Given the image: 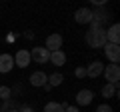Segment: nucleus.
<instances>
[{
    "mask_svg": "<svg viewBox=\"0 0 120 112\" xmlns=\"http://www.w3.org/2000/svg\"><path fill=\"white\" fill-rule=\"evenodd\" d=\"M86 44L90 48H102L106 44V30L104 28H94V26H90V30L86 32L84 36Z\"/></svg>",
    "mask_w": 120,
    "mask_h": 112,
    "instance_id": "obj_1",
    "label": "nucleus"
},
{
    "mask_svg": "<svg viewBox=\"0 0 120 112\" xmlns=\"http://www.w3.org/2000/svg\"><path fill=\"white\" fill-rule=\"evenodd\" d=\"M30 60H34L36 64H46V62L50 60V52L44 46H34L30 50Z\"/></svg>",
    "mask_w": 120,
    "mask_h": 112,
    "instance_id": "obj_2",
    "label": "nucleus"
},
{
    "mask_svg": "<svg viewBox=\"0 0 120 112\" xmlns=\"http://www.w3.org/2000/svg\"><path fill=\"white\" fill-rule=\"evenodd\" d=\"M104 78H106V84H118L120 80V66L118 64H108L104 66Z\"/></svg>",
    "mask_w": 120,
    "mask_h": 112,
    "instance_id": "obj_3",
    "label": "nucleus"
},
{
    "mask_svg": "<svg viewBox=\"0 0 120 112\" xmlns=\"http://www.w3.org/2000/svg\"><path fill=\"white\" fill-rule=\"evenodd\" d=\"M104 54H106V58L112 62V64H118V60H120V46L118 44H110V42H106L104 44Z\"/></svg>",
    "mask_w": 120,
    "mask_h": 112,
    "instance_id": "obj_4",
    "label": "nucleus"
},
{
    "mask_svg": "<svg viewBox=\"0 0 120 112\" xmlns=\"http://www.w3.org/2000/svg\"><path fill=\"white\" fill-rule=\"evenodd\" d=\"M12 58H14V66H18V68H26L30 64V52L26 48H20Z\"/></svg>",
    "mask_w": 120,
    "mask_h": 112,
    "instance_id": "obj_5",
    "label": "nucleus"
},
{
    "mask_svg": "<svg viewBox=\"0 0 120 112\" xmlns=\"http://www.w3.org/2000/svg\"><path fill=\"white\" fill-rule=\"evenodd\" d=\"M62 42H64V38H62V34H50L46 38V50L48 52H56V50H60L62 48Z\"/></svg>",
    "mask_w": 120,
    "mask_h": 112,
    "instance_id": "obj_6",
    "label": "nucleus"
},
{
    "mask_svg": "<svg viewBox=\"0 0 120 112\" xmlns=\"http://www.w3.org/2000/svg\"><path fill=\"white\" fill-rule=\"evenodd\" d=\"M74 20H76V24H90V20H92V10L90 8H78L74 12Z\"/></svg>",
    "mask_w": 120,
    "mask_h": 112,
    "instance_id": "obj_7",
    "label": "nucleus"
},
{
    "mask_svg": "<svg viewBox=\"0 0 120 112\" xmlns=\"http://www.w3.org/2000/svg\"><path fill=\"white\" fill-rule=\"evenodd\" d=\"M92 98H94V92L84 88V90H80L76 94V104L78 106H88V104H92Z\"/></svg>",
    "mask_w": 120,
    "mask_h": 112,
    "instance_id": "obj_8",
    "label": "nucleus"
},
{
    "mask_svg": "<svg viewBox=\"0 0 120 112\" xmlns=\"http://www.w3.org/2000/svg\"><path fill=\"white\" fill-rule=\"evenodd\" d=\"M102 72H104V64L100 60H94L92 64H88V68H86V76H90V78H98Z\"/></svg>",
    "mask_w": 120,
    "mask_h": 112,
    "instance_id": "obj_9",
    "label": "nucleus"
},
{
    "mask_svg": "<svg viewBox=\"0 0 120 112\" xmlns=\"http://www.w3.org/2000/svg\"><path fill=\"white\" fill-rule=\"evenodd\" d=\"M48 82V74L42 72V70H36V72L30 74V84L32 86H44Z\"/></svg>",
    "mask_w": 120,
    "mask_h": 112,
    "instance_id": "obj_10",
    "label": "nucleus"
},
{
    "mask_svg": "<svg viewBox=\"0 0 120 112\" xmlns=\"http://www.w3.org/2000/svg\"><path fill=\"white\" fill-rule=\"evenodd\" d=\"M14 66V58L12 54H0V74H6L10 72Z\"/></svg>",
    "mask_w": 120,
    "mask_h": 112,
    "instance_id": "obj_11",
    "label": "nucleus"
},
{
    "mask_svg": "<svg viewBox=\"0 0 120 112\" xmlns=\"http://www.w3.org/2000/svg\"><path fill=\"white\" fill-rule=\"evenodd\" d=\"M106 42H110V44H118L120 42V26L118 24H112L106 30Z\"/></svg>",
    "mask_w": 120,
    "mask_h": 112,
    "instance_id": "obj_12",
    "label": "nucleus"
},
{
    "mask_svg": "<svg viewBox=\"0 0 120 112\" xmlns=\"http://www.w3.org/2000/svg\"><path fill=\"white\" fill-rule=\"evenodd\" d=\"M48 62H52L54 66H64L66 64V54L62 50H56V52H50V60Z\"/></svg>",
    "mask_w": 120,
    "mask_h": 112,
    "instance_id": "obj_13",
    "label": "nucleus"
},
{
    "mask_svg": "<svg viewBox=\"0 0 120 112\" xmlns=\"http://www.w3.org/2000/svg\"><path fill=\"white\" fill-rule=\"evenodd\" d=\"M118 94V84H104L102 86V96L104 98H114Z\"/></svg>",
    "mask_w": 120,
    "mask_h": 112,
    "instance_id": "obj_14",
    "label": "nucleus"
},
{
    "mask_svg": "<svg viewBox=\"0 0 120 112\" xmlns=\"http://www.w3.org/2000/svg\"><path fill=\"white\" fill-rule=\"evenodd\" d=\"M66 108V102H48L46 106H44V112H64Z\"/></svg>",
    "mask_w": 120,
    "mask_h": 112,
    "instance_id": "obj_15",
    "label": "nucleus"
},
{
    "mask_svg": "<svg viewBox=\"0 0 120 112\" xmlns=\"http://www.w3.org/2000/svg\"><path fill=\"white\" fill-rule=\"evenodd\" d=\"M62 80H64V76H62V74H50V76H48V86H60V84H62Z\"/></svg>",
    "mask_w": 120,
    "mask_h": 112,
    "instance_id": "obj_16",
    "label": "nucleus"
},
{
    "mask_svg": "<svg viewBox=\"0 0 120 112\" xmlns=\"http://www.w3.org/2000/svg\"><path fill=\"white\" fill-rule=\"evenodd\" d=\"M10 94H12V92H10L8 86H0V98H2V100H8Z\"/></svg>",
    "mask_w": 120,
    "mask_h": 112,
    "instance_id": "obj_17",
    "label": "nucleus"
},
{
    "mask_svg": "<svg viewBox=\"0 0 120 112\" xmlns=\"http://www.w3.org/2000/svg\"><path fill=\"white\" fill-rule=\"evenodd\" d=\"M74 76H76V78H86V68H82V66H78V68L74 70Z\"/></svg>",
    "mask_w": 120,
    "mask_h": 112,
    "instance_id": "obj_18",
    "label": "nucleus"
},
{
    "mask_svg": "<svg viewBox=\"0 0 120 112\" xmlns=\"http://www.w3.org/2000/svg\"><path fill=\"white\" fill-rule=\"evenodd\" d=\"M96 112H112V108L108 106V104H100V106L96 108Z\"/></svg>",
    "mask_w": 120,
    "mask_h": 112,
    "instance_id": "obj_19",
    "label": "nucleus"
},
{
    "mask_svg": "<svg viewBox=\"0 0 120 112\" xmlns=\"http://www.w3.org/2000/svg\"><path fill=\"white\" fill-rule=\"evenodd\" d=\"M64 112H80V110H78V106H70V104H66Z\"/></svg>",
    "mask_w": 120,
    "mask_h": 112,
    "instance_id": "obj_20",
    "label": "nucleus"
},
{
    "mask_svg": "<svg viewBox=\"0 0 120 112\" xmlns=\"http://www.w3.org/2000/svg\"><path fill=\"white\" fill-rule=\"evenodd\" d=\"M18 112H34V108H30V106H24L22 110H18Z\"/></svg>",
    "mask_w": 120,
    "mask_h": 112,
    "instance_id": "obj_21",
    "label": "nucleus"
},
{
    "mask_svg": "<svg viewBox=\"0 0 120 112\" xmlns=\"http://www.w3.org/2000/svg\"><path fill=\"white\" fill-rule=\"evenodd\" d=\"M6 112H18V110H16V108H10V110H6Z\"/></svg>",
    "mask_w": 120,
    "mask_h": 112,
    "instance_id": "obj_22",
    "label": "nucleus"
}]
</instances>
